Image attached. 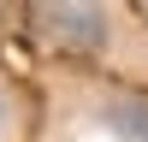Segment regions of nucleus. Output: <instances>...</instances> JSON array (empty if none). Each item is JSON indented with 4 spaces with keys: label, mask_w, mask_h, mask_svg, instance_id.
<instances>
[{
    "label": "nucleus",
    "mask_w": 148,
    "mask_h": 142,
    "mask_svg": "<svg viewBox=\"0 0 148 142\" xmlns=\"http://www.w3.org/2000/svg\"><path fill=\"white\" fill-rule=\"evenodd\" d=\"M0 113H6V106H0Z\"/></svg>",
    "instance_id": "nucleus-2"
},
{
    "label": "nucleus",
    "mask_w": 148,
    "mask_h": 142,
    "mask_svg": "<svg viewBox=\"0 0 148 142\" xmlns=\"http://www.w3.org/2000/svg\"><path fill=\"white\" fill-rule=\"evenodd\" d=\"M42 30L65 47H101L107 42V6L101 0H42Z\"/></svg>",
    "instance_id": "nucleus-1"
}]
</instances>
